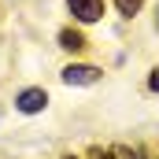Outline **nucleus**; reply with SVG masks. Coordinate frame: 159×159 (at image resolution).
I'll use <instances>...</instances> for the list:
<instances>
[{"mask_svg":"<svg viewBox=\"0 0 159 159\" xmlns=\"http://www.w3.org/2000/svg\"><path fill=\"white\" fill-rule=\"evenodd\" d=\"M44 107H48V93L41 85H30V89L15 93V111L19 115H41Z\"/></svg>","mask_w":159,"mask_h":159,"instance_id":"f257e3e1","label":"nucleus"},{"mask_svg":"<svg viewBox=\"0 0 159 159\" xmlns=\"http://www.w3.org/2000/svg\"><path fill=\"white\" fill-rule=\"evenodd\" d=\"M115 7H119V15H122V19H133V15H141L144 0H115Z\"/></svg>","mask_w":159,"mask_h":159,"instance_id":"39448f33","label":"nucleus"},{"mask_svg":"<svg viewBox=\"0 0 159 159\" xmlns=\"http://www.w3.org/2000/svg\"><path fill=\"white\" fill-rule=\"evenodd\" d=\"M156 30H159V4H156Z\"/></svg>","mask_w":159,"mask_h":159,"instance_id":"0eeeda50","label":"nucleus"},{"mask_svg":"<svg viewBox=\"0 0 159 159\" xmlns=\"http://www.w3.org/2000/svg\"><path fill=\"white\" fill-rule=\"evenodd\" d=\"M148 89H152V93H159V63L152 67V74H148Z\"/></svg>","mask_w":159,"mask_h":159,"instance_id":"423d86ee","label":"nucleus"},{"mask_svg":"<svg viewBox=\"0 0 159 159\" xmlns=\"http://www.w3.org/2000/svg\"><path fill=\"white\" fill-rule=\"evenodd\" d=\"M59 48L78 56V52H85V48H89V41H85V34H81V30H70V26H67V30H59Z\"/></svg>","mask_w":159,"mask_h":159,"instance_id":"20e7f679","label":"nucleus"},{"mask_svg":"<svg viewBox=\"0 0 159 159\" xmlns=\"http://www.w3.org/2000/svg\"><path fill=\"white\" fill-rule=\"evenodd\" d=\"M100 74H104V70L93 67V63H67L59 78H63V85H96Z\"/></svg>","mask_w":159,"mask_h":159,"instance_id":"f03ea898","label":"nucleus"},{"mask_svg":"<svg viewBox=\"0 0 159 159\" xmlns=\"http://www.w3.org/2000/svg\"><path fill=\"white\" fill-rule=\"evenodd\" d=\"M67 11L74 15V22L93 26V22L104 19V0H67Z\"/></svg>","mask_w":159,"mask_h":159,"instance_id":"7ed1b4c3","label":"nucleus"}]
</instances>
